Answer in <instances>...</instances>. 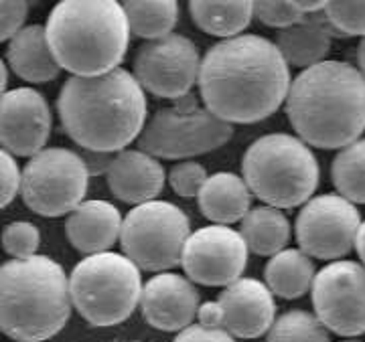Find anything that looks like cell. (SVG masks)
<instances>
[{"mask_svg":"<svg viewBox=\"0 0 365 342\" xmlns=\"http://www.w3.org/2000/svg\"><path fill=\"white\" fill-rule=\"evenodd\" d=\"M288 122L313 148L341 150L365 132V75L347 61L327 59L292 79Z\"/></svg>","mask_w":365,"mask_h":342,"instance_id":"3957f363","label":"cell"},{"mask_svg":"<svg viewBox=\"0 0 365 342\" xmlns=\"http://www.w3.org/2000/svg\"><path fill=\"white\" fill-rule=\"evenodd\" d=\"M242 176L262 205L292 209L313 198L321 166L302 138L274 132L248 146L242 158Z\"/></svg>","mask_w":365,"mask_h":342,"instance_id":"8992f818","label":"cell"},{"mask_svg":"<svg viewBox=\"0 0 365 342\" xmlns=\"http://www.w3.org/2000/svg\"><path fill=\"white\" fill-rule=\"evenodd\" d=\"M173 342H235V336H232L225 328H209L197 322L189 328L177 332Z\"/></svg>","mask_w":365,"mask_h":342,"instance_id":"e575fe53","label":"cell"},{"mask_svg":"<svg viewBox=\"0 0 365 342\" xmlns=\"http://www.w3.org/2000/svg\"><path fill=\"white\" fill-rule=\"evenodd\" d=\"M120 2H122V0H120Z\"/></svg>","mask_w":365,"mask_h":342,"instance_id":"b9f144b4","label":"cell"},{"mask_svg":"<svg viewBox=\"0 0 365 342\" xmlns=\"http://www.w3.org/2000/svg\"><path fill=\"white\" fill-rule=\"evenodd\" d=\"M132 342H143V341H132Z\"/></svg>","mask_w":365,"mask_h":342,"instance_id":"60d3db41","label":"cell"},{"mask_svg":"<svg viewBox=\"0 0 365 342\" xmlns=\"http://www.w3.org/2000/svg\"><path fill=\"white\" fill-rule=\"evenodd\" d=\"M197 85L215 116L230 124H256L287 104L292 78L274 41L244 33L209 47Z\"/></svg>","mask_w":365,"mask_h":342,"instance_id":"6da1fadb","label":"cell"},{"mask_svg":"<svg viewBox=\"0 0 365 342\" xmlns=\"http://www.w3.org/2000/svg\"><path fill=\"white\" fill-rule=\"evenodd\" d=\"M23 171L19 169L16 156L2 150L0 152V205L9 207L21 195Z\"/></svg>","mask_w":365,"mask_h":342,"instance_id":"d6a6232c","label":"cell"},{"mask_svg":"<svg viewBox=\"0 0 365 342\" xmlns=\"http://www.w3.org/2000/svg\"><path fill=\"white\" fill-rule=\"evenodd\" d=\"M357 67L361 69V73L365 75V37L357 45Z\"/></svg>","mask_w":365,"mask_h":342,"instance_id":"ab89813d","label":"cell"},{"mask_svg":"<svg viewBox=\"0 0 365 342\" xmlns=\"http://www.w3.org/2000/svg\"><path fill=\"white\" fill-rule=\"evenodd\" d=\"M314 277L313 257L300 247H287L272 255L264 269L266 286L272 289L274 296L284 300H297L311 292Z\"/></svg>","mask_w":365,"mask_h":342,"instance_id":"603a6c76","label":"cell"},{"mask_svg":"<svg viewBox=\"0 0 365 342\" xmlns=\"http://www.w3.org/2000/svg\"><path fill=\"white\" fill-rule=\"evenodd\" d=\"M128 255L102 251L86 255L69 276L73 308L91 326H116L140 306L143 276Z\"/></svg>","mask_w":365,"mask_h":342,"instance_id":"52a82bcc","label":"cell"},{"mask_svg":"<svg viewBox=\"0 0 365 342\" xmlns=\"http://www.w3.org/2000/svg\"><path fill=\"white\" fill-rule=\"evenodd\" d=\"M124 217L114 203L91 198L83 201L66 219L67 241L83 255L110 251L122 235Z\"/></svg>","mask_w":365,"mask_h":342,"instance_id":"d6986e66","label":"cell"},{"mask_svg":"<svg viewBox=\"0 0 365 342\" xmlns=\"http://www.w3.org/2000/svg\"><path fill=\"white\" fill-rule=\"evenodd\" d=\"M313 310L329 332L365 334V265L353 260L329 262L313 282Z\"/></svg>","mask_w":365,"mask_h":342,"instance_id":"4fadbf2b","label":"cell"},{"mask_svg":"<svg viewBox=\"0 0 365 342\" xmlns=\"http://www.w3.org/2000/svg\"><path fill=\"white\" fill-rule=\"evenodd\" d=\"M191 235L187 213L170 201H148L132 207L122 225L120 245L144 272H170L181 265L185 243Z\"/></svg>","mask_w":365,"mask_h":342,"instance_id":"9c48e42d","label":"cell"},{"mask_svg":"<svg viewBox=\"0 0 365 342\" xmlns=\"http://www.w3.org/2000/svg\"><path fill=\"white\" fill-rule=\"evenodd\" d=\"M232 136L234 124L215 116L207 105L197 104L195 95L189 93L150 116L138 138V148L157 158L191 160L222 148Z\"/></svg>","mask_w":365,"mask_h":342,"instance_id":"ba28073f","label":"cell"},{"mask_svg":"<svg viewBox=\"0 0 365 342\" xmlns=\"http://www.w3.org/2000/svg\"><path fill=\"white\" fill-rule=\"evenodd\" d=\"M252 197L254 193L244 176L222 171L209 174L207 183L197 197V205L201 215L211 223L232 225L242 223L252 210Z\"/></svg>","mask_w":365,"mask_h":342,"instance_id":"7402d4cb","label":"cell"},{"mask_svg":"<svg viewBox=\"0 0 365 342\" xmlns=\"http://www.w3.org/2000/svg\"><path fill=\"white\" fill-rule=\"evenodd\" d=\"M325 16L339 37H365V0H331Z\"/></svg>","mask_w":365,"mask_h":342,"instance_id":"f1b7e54d","label":"cell"},{"mask_svg":"<svg viewBox=\"0 0 365 342\" xmlns=\"http://www.w3.org/2000/svg\"><path fill=\"white\" fill-rule=\"evenodd\" d=\"M254 16L262 25L282 31L299 23L304 14H300L288 0H254Z\"/></svg>","mask_w":365,"mask_h":342,"instance_id":"1f68e13d","label":"cell"},{"mask_svg":"<svg viewBox=\"0 0 365 342\" xmlns=\"http://www.w3.org/2000/svg\"><path fill=\"white\" fill-rule=\"evenodd\" d=\"M132 35L144 41L163 39L179 21V0H122Z\"/></svg>","mask_w":365,"mask_h":342,"instance_id":"484cf974","label":"cell"},{"mask_svg":"<svg viewBox=\"0 0 365 342\" xmlns=\"http://www.w3.org/2000/svg\"><path fill=\"white\" fill-rule=\"evenodd\" d=\"M45 28L59 65L71 75L118 69L132 35L120 0H59Z\"/></svg>","mask_w":365,"mask_h":342,"instance_id":"5b68a950","label":"cell"},{"mask_svg":"<svg viewBox=\"0 0 365 342\" xmlns=\"http://www.w3.org/2000/svg\"><path fill=\"white\" fill-rule=\"evenodd\" d=\"M167 172L160 160L144 150L124 148L114 154L106 172L112 195L128 205H143L155 201L167 183Z\"/></svg>","mask_w":365,"mask_h":342,"instance_id":"ac0fdd59","label":"cell"},{"mask_svg":"<svg viewBox=\"0 0 365 342\" xmlns=\"http://www.w3.org/2000/svg\"><path fill=\"white\" fill-rule=\"evenodd\" d=\"M51 107L45 95L33 87H14L2 93L0 142L14 156H35L51 136Z\"/></svg>","mask_w":365,"mask_h":342,"instance_id":"9a60e30c","label":"cell"},{"mask_svg":"<svg viewBox=\"0 0 365 342\" xmlns=\"http://www.w3.org/2000/svg\"><path fill=\"white\" fill-rule=\"evenodd\" d=\"M209 174L205 166L197 160H179L169 171V186L175 195L182 198H197L203 184L207 183Z\"/></svg>","mask_w":365,"mask_h":342,"instance_id":"4dcf8cb0","label":"cell"},{"mask_svg":"<svg viewBox=\"0 0 365 342\" xmlns=\"http://www.w3.org/2000/svg\"><path fill=\"white\" fill-rule=\"evenodd\" d=\"M240 233L248 243L250 253L260 257H272L287 250L290 241V221L282 213L270 205L252 207L244 221L240 223Z\"/></svg>","mask_w":365,"mask_h":342,"instance_id":"d4e9b609","label":"cell"},{"mask_svg":"<svg viewBox=\"0 0 365 342\" xmlns=\"http://www.w3.org/2000/svg\"><path fill=\"white\" fill-rule=\"evenodd\" d=\"M41 245L39 227L31 221H13L2 231V250L13 260H26L37 255Z\"/></svg>","mask_w":365,"mask_h":342,"instance_id":"f546056e","label":"cell"},{"mask_svg":"<svg viewBox=\"0 0 365 342\" xmlns=\"http://www.w3.org/2000/svg\"><path fill=\"white\" fill-rule=\"evenodd\" d=\"M197 320L199 324L203 326H209V328H222L220 326V308H217V302H203L199 306V314H197Z\"/></svg>","mask_w":365,"mask_h":342,"instance_id":"8d00e7d4","label":"cell"},{"mask_svg":"<svg viewBox=\"0 0 365 342\" xmlns=\"http://www.w3.org/2000/svg\"><path fill=\"white\" fill-rule=\"evenodd\" d=\"M266 342H329V328L314 312L288 310L274 320Z\"/></svg>","mask_w":365,"mask_h":342,"instance_id":"83f0119b","label":"cell"},{"mask_svg":"<svg viewBox=\"0 0 365 342\" xmlns=\"http://www.w3.org/2000/svg\"><path fill=\"white\" fill-rule=\"evenodd\" d=\"M248 243L232 225H205L193 231L182 250V272L207 288H227L248 265Z\"/></svg>","mask_w":365,"mask_h":342,"instance_id":"5bb4252c","label":"cell"},{"mask_svg":"<svg viewBox=\"0 0 365 342\" xmlns=\"http://www.w3.org/2000/svg\"><path fill=\"white\" fill-rule=\"evenodd\" d=\"M81 156L86 160L91 176H96V174H106V172H108L114 154H110V152H93V150H86Z\"/></svg>","mask_w":365,"mask_h":342,"instance_id":"d590c367","label":"cell"},{"mask_svg":"<svg viewBox=\"0 0 365 342\" xmlns=\"http://www.w3.org/2000/svg\"><path fill=\"white\" fill-rule=\"evenodd\" d=\"M355 251L359 255V260L365 265V221L359 227V233H357V241H355Z\"/></svg>","mask_w":365,"mask_h":342,"instance_id":"f35d334b","label":"cell"},{"mask_svg":"<svg viewBox=\"0 0 365 342\" xmlns=\"http://www.w3.org/2000/svg\"><path fill=\"white\" fill-rule=\"evenodd\" d=\"M199 292L195 282L175 272H160L143 288L140 310L146 324L163 332H181L199 314Z\"/></svg>","mask_w":365,"mask_h":342,"instance_id":"e0dca14e","label":"cell"},{"mask_svg":"<svg viewBox=\"0 0 365 342\" xmlns=\"http://www.w3.org/2000/svg\"><path fill=\"white\" fill-rule=\"evenodd\" d=\"M333 37H339L337 31L331 26L325 13H317L304 14L299 23L278 31L274 43L288 65L309 69L327 61Z\"/></svg>","mask_w":365,"mask_h":342,"instance_id":"ffe728a7","label":"cell"},{"mask_svg":"<svg viewBox=\"0 0 365 342\" xmlns=\"http://www.w3.org/2000/svg\"><path fill=\"white\" fill-rule=\"evenodd\" d=\"M361 223L355 203L339 193H329L313 197L300 207L294 233L304 253L314 260L337 262L355 250Z\"/></svg>","mask_w":365,"mask_h":342,"instance_id":"7c38bea8","label":"cell"},{"mask_svg":"<svg viewBox=\"0 0 365 342\" xmlns=\"http://www.w3.org/2000/svg\"><path fill=\"white\" fill-rule=\"evenodd\" d=\"M201 61L197 45L189 37L170 33L138 47L132 73L146 93L163 100H181L199 83Z\"/></svg>","mask_w":365,"mask_h":342,"instance_id":"8fae6325","label":"cell"},{"mask_svg":"<svg viewBox=\"0 0 365 342\" xmlns=\"http://www.w3.org/2000/svg\"><path fill=\"white\" fill-rule=\"evenodd\" d=\"M91 172L76 150L53 146L29 158L21 198L41 217H63L86 201Z\"/></svg>","mask_w":365,"mask_h":342,"instance_id":"30bf717a","label":"cell"},{"mask_svg":"<svg viewBox=\"0 0 365 342\" xmlns=\"http://www.w3.org/2000/svg\"><path fill=\"white\" fill-rule=\"evenodd\" d=\"M57 114L63 132L83 150L116 154L143 134L146 92L124 67L102 75H71L61 85Z\"/></svg>","mask_w":365,"mask_h":342,"instance_id":"7a4b0ae2","label":"cell"},{"mask_svg":"<svg viewBox=\"0 0 365 342\" xmlns=\"http://www.w3.org/2000/svg\"><path fill=\"white\" fill-rule=\"evenodd\" d=\"M331 178L341 197L365 205V138L341 148L331 164Z\"/></svg>","mask_w":365,"mask_h":342,"instance_id":"4316f807","label":"cell"},{"mask_svg":"<svg viewBox=\"0 0 365 342\" xmlns=\"http://www.w3.org/2000/svg\"><path fill=\"white\" fill-rule=\"evenodd\" d=\"M6 65L16 78L29 83H47L63 71L51 49L45 25H25L9 39Z\"/></svg>","mask_w":365,"mask_h":342,"instance_id":"44dd1931","label":"cell"},{"mask_svg":"<svg viewBox=\"0 0 365 342\" xmlns=\"http://www.w3.org/2000/svg\"><path fill=\"white\" fill-rule=\"evenodd\" d=\"M197 28L217 39L244 35L254 18V0H189Z\"/></svg>","mask_w":365,"mask_h":342,"instance_id":"cb8c5ba5","label":"cell"},{"mask_svg":"<svg viewBox=\"0 0 365 342\" xmlns=\"http://www.w3.org/2000/svg\"><path fill=\"white\" fill-rule=\"evenodd\" d=\"M215 302L220 308V326L235 338H260L268 334L276 320L272 289L256 277H240L223 288Z\"/></svg>","mask_w":365,"mask_h":342,"instance_id":"2e32d148","label":"cell"},{"mask_svg":"<svg viewBox=\"0 0 365 342\" xmlns=\"http://www.w3.org/2000/svg\"><path fill=\"white\" fill-rule=\"evenodd\" d=\"M300 14H317L325 13L331 0H288Z\"/></svg>","mask_w":365,"mask_h":342,"instance_id":"74e56055","label":"cell"},{"mask_svg":"<svg viewBox=\"0 0 365 342\" xmlns=\"http://www.w3.org/2000/svg\"><path fill=\"white\" fill-rule=\"evenodd\" d=\"M29 14V0H2V25L0 39L9 41L25 26Z\"/></svg>","mask_w":365,"mask_h":342,"instance_id":"836d02e7","label":"cell"},{"mask_svg":"<svg viewBox=\"0 0 365 342\" xmlns=\"http://www.w3.org/2000/svg\"><path fill=\"white\" fill-rule=\"evenodd\" d=\"M73 300L61 263L47 255L0 267V328L14 342H45L66 328Z\"/></svg>","mask_w":365,"mask_h":342,"instance_id":"277c9868","label":"cell"}]
</instances>
